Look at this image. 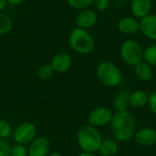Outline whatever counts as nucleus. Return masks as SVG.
<instances>
[{"instance_id": "f257e3e1", "label": "nucleus", "mask_w": 156, "mask_h": 156, "mask_svg": "<svg viewBox=\"0 0 156 156\" xmlns=\"http://www.w3.org/2000/svg\"><path fill=\"white\" fill-rule=\"evenodd\" d=\"M110 125L113 138L122 143L131 140L137 131L136 121L128 111L113 113Z\"/></svg>"}, {"instance_id": "f03ea898", "label": "nucleus", "mask_w": 156, "mask_h": 156, "mask_svg": "<svg viewBox=\"0 0 156 156\" xmlns=\"http://www.w3.org/2000/svg\"><path fill=\"white\" fill-rule=\"evenodd\" d=\"M68 41L69 47L81 55L90 54L95 48V40L89 30L77 27L69 32Z\"/></svg>"}, {"instance_id": "7ed1b4c3", "label": "nucleus", "mask_w": 156, "mask_h": 156, "mask_svg": "<svg viewBox=\"0 0 156 156\" xmlns=\"http://www.w3.org/2000/svg\"><path fill=\"white\" fill-rule=\"evenodd\" d=\"M102 140L98 129L90 124L80 127L77 133V143L82 152L92 154L99 152Z\"/></svg>"}, {"instance_id": "20e7f679", "label": "nucleus", "mask_w": 156, "mask_h": 156, "mask_svg": "<svg viewBox=\"0 0 156 156\" xmlns=\"http://www.w3.org/2000/svg\"><path fill=\"white\" fill-rule=\"evenodd\" d=\"M96 76L99 81L108 88L117 87L122 80V73L120 68L111 61L101 62L96 69Z\"/></svg>"}, {"instance_id": "39448f33", "label": "nucleus", "mask_w": 156, "mask_h": 156, "mask_svg": "<svg viewBox=\"0 0 156 156\" xmlns=\"http://www.w3.org/2000/svg\"><path fill=\"white\" fill-rule=\"evenodd\" d=\"M120 55L122 61L132 67L144 60V48L139 41L127 39L123 41L120 48Z\"/></svg>"}, {"instance_id": "423d86ee", "label": "nucleus", "mask_w": 156, "mask_h": 156, "mask_svg": "<svg viewBox=\"0 0 156 156\" xmlns=\"http://www.w3.org/2000/svg\"><path fill=\"white\" fill-rule=\"evenodd\" d=\"M113 112L107 107H98L92 110L89 116L88 121L90 125L93 127H103L111 123Z\"/></svg>"}, {"instance_id": "0eeeda50", "label": "nucleus", "mask_w": 156, "mask_h": 156, "mask_svg": "<svg viewBox=\"0 0 156 156\" xmlns=\"http://www.w3.org/2000/svg\"><path fill=\"white\" fill-rule=\"evenodd\" d=\"M37 135V129L31 122H23L19 124L14 132V139L16 144H27L31 143Z\"/></svg>"}, {"instance_id": "6e6552de", "label": "nucleus", "mask_w": 156, "mask_h": 156, "mask_svg": "<svg viewBox=\"0 0 156 156\" xmlns=\"http://www.w3.org/2000/svg\"><path fill=\"white\" fill-rule=\"evenodd\" d=\"M134 140L137 144L143 147H150L156 144V130L152 127H143L136 131Z\"/></svg>"}, {"instance_id": "1a4fd4ad", "label": "nucleus", "mask_w": 156, "mask_h": 156, "mask_svg": "<svg viewBox=\"0 0 156 156\" xmlns=\"http://www.w3.org/2000/svg\"><path fill=\"white\" fill-rule=\"evenodd\" d=\"M97 22H98V15L94 10L90 8L80 11V13L77 15L75 19V24L77 27L87 29V30L94 27L97 24Z\"/></svg>"}, {"instance_id": "9d476101", "label": "nucleus", "mask_w": 156, "mask_h": 156, "mask_svg": "<svg viewBox=\"0 0 156 156\" xmlns=\"http://www.w3.org/2000/svg\"><path fill=\"white\" fill-rule=\"evenodd\" d=\"M50 65L54 72L64 73L67 72L72 66V58L68 52H58L55 54L51 59Z\"/></svg>"}, {"instance_id": "9b49d317", "label": "nucleus", "mask_w": 156, "mask_h": 156, "mask_svg": "<svg viewBox=\"0 0 156 156\" xmlns=\"http://www.w3.org/2000/svg\"><path fill=\"white\" fill-rule=\"evenodd\" d=\"M50 149V142L48 138L39 136L35 138L27 149L28 156H48Z\"/></svg>"}, {"instance_id": "f8f14e48", "label": "nucleus", "mask_w": 156, "mask_h": 156, "mask_svg": "<svg viewBox=\"0 0 156 156\" xmlns=\"http://www.w3.org/2000/svg\"><path fill=\"white\" fill-rule=\"evenodd\" d=\"M153 8L152 0H131L130 10L133 17L142 19L151 14Z\"/></svg>"}, {"instance_id": "ddd939ff", "label": "nucleus", "mask_w": 156, "mask_h": 156, "mask_svg": "<svg viewBox=\"0 0 156 156\" xmlns=\"http://www.w3.org/2000/svg\"><path fill=\"white\" fill-rule=\"evenodd\" d=\"M140 32L146 38L156 41V14H149L140 19Z\"/></svg>"}, {"instance_id": "4468645a", "label": "nucleus", "mask_w": 156, "mask_h": 156, "mask_svg": "<svg viewBox=\"0 0 156 156\" xmlns=\"http://www.w3.org/2000/svg\"><path fill=\"white\" fill-rule=\"evenodd\" d=\"M117 28L123 35H133L140 31V20L133 16H124L119 20Z\"/></svg>"}, {"instance_id": "2eb2a0df", "label": "nucleus", "mask_w": 156, "mask_h": 156, "mask_svg": "<svg viewBox=\"0 0 156 156\" xmlns=\"http://www.w3.org/2000/svg\"><path fill=\"white\" fill-rule=\"evenodd\" d=\"M130 95L126 90H119L113 98V107L116 112H127L130 106Z\"/></svg>"}, {"instance_id": "dca6fc26", "label": "nucleus", "mask_w": 156, "mask_h": 156, "mask_svg": "<svg viewBox=\"0 0 156 156\" xmlns=\"http://www.w3.org/2000/svg\"><path fill=\"white\" fill-rule=\"evenodd\" d=\"M149 93L145 90H138L131 92L130 95V106L135 109H141L148 105Z\"/></svg>"}, {"instance_id": "f3484780", "label": "nucleus", "mask_w": 156, "mask_h": 156, "mask_svg": "<svg viewBox=\"0 0 156 156\" xmlns=\"http://www.w3.org/2000/svg\"><path fill=\"white\" fill-rule=\"evenodd\" d=\"M134 73L136 77L142 81H149L153 79L154 69L151 65H149L144 60L139 62L134 67Z\"/></svg>"}, {"instance_id": "a211bd4d", "label": "nucleus", "mask_w": 156, "mask_h": 156, "mask_svg": "<svg viewBox=\"0 0 156 156\" xmlns=\"http://www.w3.org/2000/svg\"><path fill=\"white\" fill-rule=\"evenodd\" d=\"M119 151L118 144L112 139L102 140V143L100 146L99 153L102 156H114Z\"/></svg>"}, {"instance_id": "6ab92c4d", "label": "nucleus", "mask_w": 156, "mask_h": 156, "mask_svg": "<svg viewBox=\"0 0 156 156\" xmlns=\"http://www.w3.org/2000/svg\"><path fill=\"white\" fill-rule=\"evenodd\" d=\"M13 28L12 18L3 12H0V36L6 35Z\"/></svg>"}, {"instance_id": "aec40b11", "label": "nucleus", "mask_w": 156, "mask_h": 156, "mask_svg": "<svg viewBox=\"0 0 156 156\" xmlns=\"http://www.w3.org/2000/svg\"><path fill=\"white\" fill-rule=\"evenodd\" d=\"M144 60L152 67H156V43L144 48Z\"/></svg>"}, {"instance_id": "412c9836", "label": "nucleus", "mask_w": 156, "mask_h": 156, "mask_svg": "<svg viewBox=\"0 0 156 156\" xmlns=\"http://www.w3.org/2000/svg\"><path fill=\"white\" fill-rule=\"evenodd\" d=\"M66 1H67V4L71 8L79 10V11L88 9L93 4V0H66Z\"/></svg>"}, {"instance_id": "4be33fe9", "label": "nucleus", "mask_w": 156, "mask_h": 156, "mask_svg": "<svg viewBox=\"0 0 156 156\" xmlns=\"http://www.w3.org/2000/svg\"><path fill=\"white\" fill-rule=\"evenodd\" d=\"M54 73V70L51 67L50 64H44V65H41L38 69H37V77L38 79L42 80H48L52 77Z\"/></svg>"}, {"instance_id": "5701e85b", "label": "nucleus", "mask_w": 156, "mask_h": 156, "mask_svg": "<svg viewBox=\"0 0 156 156\" xmlns=\"http://www.w3.org/2000/svg\"><path fill=\"white\" fill-rule=\"evenodd\" d=\"M12 133L11 125L5 120H0V139L8 137Z\"/></svg>"}, {"instance_id": "b1692460", "label": "nucleus", "mask_w": 156, "mask_h": 156, "mask_svg": "<svg viewBox=\"0 0 156 156\" xmlns=\"http://www.w3.org/2000/svg\"><path fill=\"white\" fill-rule=\"evenodd\" d=\"M10 156H27V149L23 144H16L10 149Z\"/></svg>"}, {"instance_id": "393cba45", "label": "nucleus", "mask_w": 156, "mask_h": 156, "mask_svg": "<svg viewBox=\"0 0 156 156\" xmlns=\"http://www.w3.org/2000/svg\"><path fill=\"white\" fill-rule=\"evenodd\" d=\"M111 0H93L92 5L99 12H103L107 10L110 6Z\"/></svg>"}, {"instance_id": "a878e982", "label": "nucleus", "mask_w": 156, "mask_h": 156, "mask_svg": "<svg viewBox=\"0 0 156 156\" xmlns=\"http://www.w3.org/2000/svg\"><path fill=\"white\" fill-rule=\"evenodd\" d=\"M148 106L153 112V114L156 116V90L153 91L151 94H149V101Z\"/></svg>"}, {"instance_id": "bb28decb", "label": "nucleus", "mask_w": 156, "mask_h": 156, "mask_svg": "<svg viewBox=\"0 0 156 156\" xmlns=\"http://www.w3.org/2000/svg\"><path fill=\"white\" fill-rule=\"evenodd\" d=\"M10 149L11 147L6 142L0 140V156H10Z\"/></svg>"}, {"instance_id": "cd10ccee", "label": "nucleus", "mask_w": 156, "mask_h": 156, "mask_svg": "<svg viewBox=\"0 0 156 156\" xmlns=\"http://www.w3.org/2000/svg\"><path fill=\"white\" fill-rule=\"evenodd\" d=\"M6 1V3L7 4H9L10 5H14V6H16V5H21L25 0H5Z\"/></svg>"}, {"instance_id": "c85d7f7f", "label": "nucleus", "mask_w": 156, "mask_h": 156, "mask_svg": "<svg viewBox=\"0 0 156 156\" xmlns=\"http://www.w3.org/2000/svg\"><path fill=\"white\" fill-rule=\"evenodd\" d=\"M6 1L5 0H0V12H3V10L6 6Z\"/></svg>"}, {"instance_id": "c756f323", "label": "nucleus", "mask_w": 156, "mask_h": 156, "mask_svg": "<svg viewBox=\"0 0 156 156\" xmlns=\"http://www.w3.org/2000/svg\"><path fill=\"white\" fill-rule=\"evenodd\" d=\"M78 156H95V154H92V153L82 152V153H80V154Z\"/></svg>"}, {"instance_id": "7c9ffc66", "label": "nucleus", "mask_w": 156, "mask_h": 156, "mask_svg": "<svg viewBox=\"0 0 156 156\" xmlns=\"http://www.w3.org/2000/svg\"><path fill=\"white\" fill-rule=\"evenodd\" d=\"M48 156H62L59 153H57V152H55V153H52V154H48Z\"/></svg>"}]
</instances>
